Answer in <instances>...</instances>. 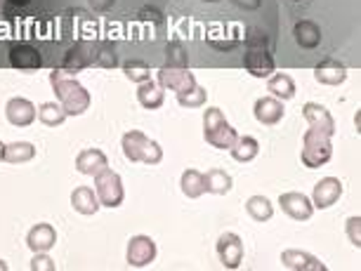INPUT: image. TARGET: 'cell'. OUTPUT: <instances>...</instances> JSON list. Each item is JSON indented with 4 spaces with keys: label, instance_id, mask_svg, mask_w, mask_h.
<instances>
[{
    "label": "cell",
    "instance_id": "6da1fadb",
    "mask_svg": "<svg viewBox=\"0 0 361 271\" xmlns=\"http://www.w3.org/2000/svg\"><path fill=\"white\" fill-rule=\"evenodd\" d=\"M50 85L54 94H57L59 106L64 108L66 116H83L87 108H90L92 104L90 92H87L76 78L69 76L66 69H54L50 73Z\"/></svg>",
    "mask_w": 361,
    "mask_h": 271
},
{
    "label": "cell",
    "instance_id": "7a4b0ae2",
    "mask_svg": "<svg viewBox=\"0 0 361 271\" xmlns=\"http://www.w3.org/2000/svg\"><path fill=\"white\" fill-rule=\"evenodd\" d=\"M121 149L123 156L130 163H145V165H159L163 160V149L159 141L149 139L145 132L128 130L121 139Z\"/></svg>",
    "mask_w": 361,
    "mask_h": 271
},
{
    "label": "cell",
    "instance_id": "3957f363",
    "mask_svg": "<svg viewBox=\"0 0 361 271\" xmlns=\"http://www.w3.org/2000/svg\"><path fill=\"white\" fill-rule=\"evenodd\" d=\"M203 137H206L210 146L229 151L234 139L238 137V132L229 125V120L224 118L222 108L210 106L206 108V113H203Z\"/></svg>",
    "mask_w": 361,
    "mask_h": 271
},
{
    "label": "cell",
    "instance_id": "277c9868",
    "mask_svg": "<svg viewBox=\"0 0 361 271\" xmlns=\"http://www.w3.org/2000/svg\"><path fill=\"white\" fill-rule=\"evenodd\" d=\"M331 156H333L331 134L310 127V130L305 132V137H302V153H300L302 165L310 168V170H314V168L326 165V163L331 160Z\"/></svg>",
    "mask_w": 361,
    "mask_h": 271
},
{
    "label": "cell",
    "instance_id": "5b68a950",
    "mask_svg": "<svg viewBox=\"0 0 361 271\" xmlns=\"http://www.w3.org/2000/svg\"><path fill=\"white\" fill-rule=\"evenodd\" d=\"M243 66H246V71L255 78H269L271 73H274L276 64H274V57H271L269 47L264 45V36H248Z\"/></svg>",
    "mask_w": 361,
    "mask_h": 271
},
{
    "label": "cell",
    "instance_id": "8992f818",
    "mask_svg": "<svg viewBox=\"0 0 361 271\" xmlns=\"http://www.w3.org/2000/svg\"><path fill=\"white\" fill-rule=\"evenodd\" d=\"M94 194L102 208H118L126 198L123 179L111 168H104L102 172L94 175Z\"/></svg>",
    "mask_w": 361,
    "mask_h": 271
},
{
    "label": "cell",
    "instance_id": "52a82bcc",
    "mask_svg": "<svg viewBox=\"0 0 361 271\" xmlns=\"http://www.w3.org/2000/svg\"><path fill=\"white\" fill-rule=\"evenodd\" d=\"M156 243L152 236H133L130 241H128V250H126V262H128V267H133V269H145L149 267V264H154L156 260Z\"/></svg>",
    "mask_w": 361,
    "mask_h": 271
},
{
    "label": "cell",
    "instance_id": "ba28073f",
    "mask_svg": "<svg viewBox=\"0 0 361 271\" xmlns=\"http://www.w3.org/2000/svg\"><path fill=\"white\" fill-rule=\"evenodd\" d=\"M217 257L224 269H238L243 264V241L234 232H224L217 239Z\"/></svg>",
    "mask_w": 361,
    "mask_h": 271
},
{
    "label": "cell",
    "instance_id": "9c48e42d",
    "mask_svg": "<svg viewBox=\"0 0 361 271\" xmlns=\"http://www.w3.org/2000/svg\"><path fill=\"white\" fill-rule=\"evenodd\" d=\"M156 80L163 90H173V92H182L187 87L196 85V78L194 73L187 69V66H163L156 73Z\"/></svg>",
    "mask_w": 361,
    "mask_h": 271
},
{
    "label": "cell",
    "instance_id": "30bf717a",
    "mask_svg": "<svg viewBox=\"0 0 361 271\" xmlns=\"http://www.w3.org/2000/svg\"><path fill=\"white\" fill-rule=\"evenodd\" d=\"M279 206L290 220L295 222H307L312 215H314V206H312V198L300 191H288L279 196Z\"/></svg>",
    "mask_w": 361,
    "mask_h": 271
},
{
    "label": "cell",
    "instance_id": "8fae6325",
    "mask_svg": "<svg viewBox=\"0 0 361 271\" xmlns=\"http://www.w3.org/2000/svg\"><path fill=\"white\" fill-rule=\"evenodd\" d=\"M343 191H345V187L338 177L319 179L314 184V191H312V206L319 208V210H329L340 201Z\"/></svg>",
    "mask_w": 361,
    "mask_h": 271
},
{
    "label": "cell",
    "instance_id": "7c38bea8",
    "mask_svg": "<svg viewBox=\"0 0 361 271\" xmlns=\"http://www.w3.org/2000/svg\"><path fill=\"white\" fill-rule=\"evenodd\" d=\"M281 264L290 271H326V264L314 257L312 253H305V250H283L281 253Z\"/></svg>",
    "mask_w": 361,
    "mask_h": 271
},
{
    "label": "cell",
    "instance_id": "4fadbf2b",
    "mask_svg": "<svg viewBox=\"0 0 361 271\" xmlns=\"http://www.w3.org/2000/svg\"><path fill=\"white\" fill-rule=\"evenodd\" d=\"M5 116H8L10 125L15 127H29L36 120V106L24 97H12L5 104Z\"/></svg>",
    "mask_w": 361,
    "mask_h": 271
},
{
    "label": "cell",
    "instance_id": "5bb4252c",
    "mask_svg": "<svg viewBox=\"0 0 361 271\" xmlns=\"http://www.w3.org/2000/svg\"><path fill=\"white\" fill-rule=\"evenodd\" d=\"M54 243H57V232L47 222H40V225L31 227L29 234H26V246H29L31 253H50Z\"/></svg>",
    "mask_w": 361,
    "mask_h": 271
},
{
    "label": "cell",
    "instance_id": "9a60e30c",
    "mask_svg": "<svg viewBox=\"0 0 361 271\" xmlns=\"http://www.w3.org/2000/svg\"><path fill=\"white\" fill-rule=\"evenodd\" d=\"M302 118L307 120L310 127H314V130H322L326 134H336V120H333L331 111L322 104H317V101H307V104L302 106Z\"/></svg>",
    "mask_w": 361,
    "mask_h": 271
},
{
    "label": "cell",
    "instance_id": "2e32d148",
    "mask_svg": "<svg viewBox=\"0 0 361 271\" xmlns=\"http://www.w3.org/2000/svg\"><path fill=\"white\" fill-rule=\"evenodd\" d=\"M253 116H255L257 123H262V125H276L279 120L286 116L283 101L271 97V94L269 97H260L253 106Z\"/></svg>",
    "mask_w": 361,
    "mask_h": 271
},
{
    "label": "cell",
    "instance_id": "e0dca14e",
    "mask_svg": "<svg viewBox=\"0 0 361 271\" xmlns=\"http://www.w3.org/2000/svg\"><path fill=\"white\" fill-rule=\"evenodd\" d=\"M10 64L15 69H40L43 66V54L29 43H17L10 47Z\"/></svg>",
    "mask_w": 361,
    "mask_h": 271
},
{
    "label": "cell",
    "instance_id": "ac0fdd59",
    "mask_svg": "<svg viewBox=\"0 0 361 271\" xmlns=\"http://www.w3.org/2000/svg\"><path fill=\"white\" fill-rule=\"evenodd\" d=\"M104 168H109V158L102 149H83L76 156V170L87 177H94L97 172H102Z\"/></svg>",
    "mask_w": 361,
    "mask_h": 271
},
{
    "label": "cell",
    "instance_id": "d6986e66",
    "mask_svg": "<svg viewBox=\"0 0 361 271\" xmlns=\"http://www.w3.org/2000/svg\"><path fill=\"white\" fill-rule=\"evenodd\" d=\"M314 78L322 85H343L347 80V69L338 59H324L322 64L314 66Z\"/></svg>",
    "mask_w": 361,
    "mask_h": 271
},
{
    "label": "cell",
    "instance_id": "ffe728a7",
    "mask_svg": "<svg viewBox=\"0 0 361 271\" xmlns=\"http://www.w3.org/2000/svg\"><path fill=\"white\" fill-rule=\"evenodd\" d=\"M293 38H295V43L300 47H305V50H314L322 43V29H319V24H314L312 19H302V22H298L293 26Z\"/></svg>",
    "mask_w": 361,
    "mask_h": 271
},
{
    "label": "cell",
    "instance_id": "44dd1931",
    "mask_svg": "<svg viewBox=\"0 0 361 271\" xmlns=\"http://www.w3.org/2000/svg\"><path fill=\"white\" fill-rule=\"evenodd\" d=\"M137 101L147 111H156V108H161L163 101H166V92H163V87L159 83H154V80L149 78L145 83L137 85Z\"/></svg>",
    "mask_w": 361,
    "mask_h": 271
},
{
    "label": "cell",
    "instance_id": "7402d4cb",
    "mask_svg": "<svg viewBox=\"0 0 361 271\" xmlns=\"http://www.w3.org/2000/svg\"><path fill=\"white\" fill-rule=\"evenodd\" d=\"M71 208L76 210L78 215H94L102 208L97 201V194L90 187H76L71 191Z\"/></svg>",
    "mask_w": 361,
    "mask_h": 271
},
{
    "label": "cell",
    "instance_id": "603a6c76",
    "mask_svg": "<svg viewBox=\"0 0 361 271\" xmlns=\"http://www.w3.org/2000/svg\"><path fill=\"white\" fill-rule=\"evenodd\" d=\"M229 153H231V158L238 163H250L257 158V153H260V141L255 137H250V134H238L229 149Z\"/></svg>",
    "mask_w": 361,
    "mask_h": 271
},
{
    "label": "cell",
    "instance_id": "cb8c5ba5",
    "mask_svg": "<svg viewBox=\"0 0 361 271\" xmlns=\"http://www.w3.org/2000/svg\"><path fill=\"white\" fill-rule=\"evenodd\" d=\"M234 187V179H231L229 172L220 170V168H213L203 175V189L206 194H215V196H227Z\"/></svg>",
    "mask_w": 361,
    "mask_h": 271
},
{
    "label": "cell",
    "instance_id": "d4e9b609",
    "mask_svg": "<svg viewBox=\"0 0 361 271\" xmlns=\"http://www.w3.org/2000/svg\"><path fill=\"white\" fill-rule=\"evenodd\" d=\"M267 92L281 101L293 99L295 97V83H293V78L288 73H271L267 80Z\"/></svg>",
    "mask_w": 361,
    "mask_h": 271
},
{
    "label": "cell",
    "instance_id": "484cf974",
    "mask_svg": "<svg viewBox=\"0 0 361 271\" xmlns=\"http://www.w3.org/2000/svg\"><path fill=\"white\" fill-rule=\"evenodd\" d=\"M36 158V146L31 141H12V144H5V153L3 160L12 163V165H19V163H29Z\"/></svg>",
    "mask_w": 361,
    "mask_h": 271
},
{
    "label": "cell",
    "instance_id": "4316f807",
    "mask_svg": "<svg viewBox=\"0 0 361 271\" xmlns=\"http://www.w3.org/2000/svg\"><path fill=\"white\" fill-rule=\"evenodd\" d=\"M180 189L187 198H201V196L206 194V189H203V172L194 170V168L185 170L180 177Z\"/></svg>",
    "mask_w": 361,
    "mask_h": 271
},
{
    "label": "cell",
    "instance_id": "83f0119b",
    "mask_svg": "<svg viewBox=\"0 0 361 271\" xmlns=\"http://www.w3.org/2000/svg\"><path fill=\"white\" fill-rule=\"evenodd\" d=\"M246 213L253 217L255 222H269L274 217V206L267 196H250L246 201Z\"/></svg>",
    "mask_w": 361,
    "mask_h": 271
},
{
    "label": "cell",
    "instance_id": "f1b7e54d",
    "mask_svg": "<svg viewBox=\"0 0 361 271\" xmlns=\"http://www.w3.org/2000/svg\"><path fill=\"white\" fill-rule=\"evenodd\" d=\"M36 116L40 118V123L47 125V127H59L66 118H69L64 113V108L59 104H54V101H45V104H40L36 108Z\"/></svg>",
    "mask_w": 361,
    "mask_h": 271
},
{
    "label": "cell",
    "instance_id": "f546056e",
    "mask_svg": "<svg viewBox=\"0 0 361 271\" xmlns=\"http://www.w3.org/2000/svg\"><path fill=\"white\" fill-rule=\"evenodd\" d=\"M206 101H208V92H206V87H201L199 83L177 92V104L185 108H201V106H206Z\"/></svg>",
    "mask_w": 361,
    "mask_h": 271
},
{
    "label": "cell",
    "instance_id": "4dcf8cb0",
    "mask_svg": "<svg viewBox=\"0 0 361 271\" xmlns=\"http://www.w3.org/2000/svg\"><path fill=\"white\" fill-rule=\"evenodd\" d=\"M123 73L128 80H133V83H137V85L152 78V71H149V66L145 62H128L123 66Z\"/></svg>",
    "mask_w": 361,
    "mask_h": 271
},
{
    "label": "cell",
    "instance_id": "1f68e13d",
    "mask_svg": "<svg viewBox=\"0 0 361 271\" xmlns=\"http://www.w3.org/2000/svg\"><path fill=\"white\" fill-rule=\"evenodd\" d=\"M166 57H168V66H187L189 64V54L185 50V45H180V43H170L166 47Z\"/></svg>",
    "mask_w": 361,
    "mask_h": 271
},
{
    "label": "cell",
    "instance_id": "d6a6232c",
    "mask_svg": "<svg viewBox=\"0 0 361 271\" xmlns=\"http://www.w3.org/2000/svg\"><path fill=\"white\" fill-rule=\"evenodd\" d=\"M345 232H347V239L354 248H361V217H350L345 225Z\"/></svg>",
    "mask_w": 361,
    "mask_h": 271
},
{
    "label": "cell",
    "instance_id": "836d02e7",
    "mask_svg": "<svg viewBox=\"0 0 361 271\" xmlns=\"http://www.w3.org/2000/svg\"><path fill=\"white\" fill-rule=\"evenodd\" d=\"M31 271H54L57 269V264L47 253H33V260L29 264Z\"/></svg>",
    "mask_w": 361,
    "mask_h": 271
},
{
    "label": "cell",
    "instance_id": "e575fe53",
    "mask_svg": "<svg viewBox=\"0 0 361 271\" xmlns=\"http://www.w3.org/2000/svg\"><path fill=\"white\" fill-rule=\"evenodd\" d=\"M234 3L243 10H257L262 5V0H234Z\"/></svg>",
    "mask_w": 361,
    "mask_h": 271
},
{
    "label": "cell",
    "instance_id": "d590c367",
    "mask_svg": "<svg viewBox=\"0 0 361 271\" xmlns=\"http://www.w3.org/2000/svg\"><path fill=\"white\" fill-rule=\"evenodd\" d=\"M90 5L94 10H99V12H104V10H109L114 5V0H90Z\"/></svg>",
    "mask_w": 361,
    "mask_h": 271
},
{
    "label": "cell",
    "instance_id": "8d00e7d4",
    "mask_svg": "<svg viewBox=\"0 0 361 271\" xmlns=\"http://www.w3.org/2000/svg\"><path fill=\"white\" fill-rule=\"evenodd\" d=\"M10 3H15V5H26L29 0H10Z\"/></svg>",
    "mask_w": 361,
    "mask_h": 271
},
{
    "label": "cell",
    "instance_id": "74e56055",
    "mask_svg": "<svg viewBox=\"0 0 361 271\" xmlns=\"http://www.w3.org/2000/svg\"><path fill=\"white\" fill-rule=\"evenodd\" d=\"M3 153H5V144L0 141V160H3Z\"/></svg>",
    "mask_w": 361,
    "mask_h": 271
},
{
    "label": "cell",
    "instance_id": "f35d334b",
    "mask_svg": "<svg viewBox=\"0 0 361 271\" xmlns=\"http://www.w3.org/2000/svg\"><path fill=\"white\" fill-rule=\"evenodd\" d=\"M5 269H8V264H5L3 260H0V271H5Z\"/></svg>",
    "mask_w": 361,
    "mask_h": 271
},
{
    "label": "cell",
    "instance_id": "ab89813d",
    "mask_svg": "<svg viewBox=\"0 0 361 271\" xmlns=\"http://www.w3.org/2000/svg\"><path fill=\"white\" fill-rule=\"evenodd\" d=\"M203 3H217V0H203Z\"/></svg>",
    "mask_w": 361,
    "mask_h": 271
},
{
    "label": "cell",
    "instance_id": "60d3db41",
    "mask_svg": "<svg viewBox=\"0 0 361 271\" xmlns=\"http://www.w3.org/2000/svg\"><path fill=\"white\" fill-rule=\"evenodd\" d=\"M295 3H298V0H295Z\"/></svg>",
    "mask_w": 361,
    "mask_h": 271
}]
</instances>
